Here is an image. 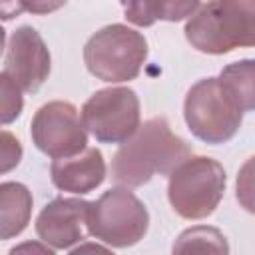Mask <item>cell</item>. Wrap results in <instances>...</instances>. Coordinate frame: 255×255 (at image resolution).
<instances>
[{"label": "cell", "mask_w": 255, "mask_h": 255, "mask_svg": "<svg viewBox=\"0 0 255 255\" xmlns=\"http://www.w3.org/2000/svg\"><path fill=\"white\" fill-rule=\"evenodd\" d=\"M22 251H38V253H48V255H52L56 249H54V247H50L48 243H44V245H40V243H22V245L14 247V249L10 251V255L22 253Z\"/></svg>", "instance_id": "obj_21"}, {"label": "cell", "mask_w": 255, "mask_h": 255, "mask_svg": "<svg viewBox=\"0 0 255 255\" xmlns=\"http://www.w3.org/2000/svg\"><path fill=\"white\" fill-rule=\"evenodd\" d=\"M189 155V145L171 131L165 118H149L120 145L110 173L118 185L139 187L153 175H169Z\"/></svg>", "instance_id": "obj_1"}, {"label": "cell", "mask_w": 255, "mask_h": 255, "mask_svg": "<svg viewBox=\"0 0 255 255\" xmlns=\"http://www.w3.org/2000/svg\"><path fill=\"white\" fill-rule=\"evenodd\" d=\"M32 143L48 157H70L88 147V129L78 108L54 100L44 104L30 124Z\"/></svg>", "instance_id": "obj_8"}, {"label": "cell", "mask_w": 255, "mask_h": 255, "mask_svg": "<svg viewBox=\"0 0 255 255\" xmlns=\"http://www.w3.org/2000/svg\"><path fill=\"white\" fill-rule=\"evenodd\" d=\"M110 249H112V247H108V245L102 247V245H98V243H96V245H94V243H92V245H82V243H80L78 247H72L70 253L76 255V253H84V251H110Z\"/></svg>", "instance_id": "obj_22"}, {"label": "cell", "mask_w": 255, "mask_h": 255, "mask_svg": "<svg viewBox=\"0 0 255 255\" xmlns=\"http://www.w3.org/2000/svg\"><path fill=\"white\" fill-rule=\"evenodd\" d=\"M82 120L96 141L124 143L141 126L139 98L126 86L98 90L82 106Z\"/></svg>", "instance_id": "obj_7"}, {"label": "cell", "mask_w": 255, "mask_h": 255, "mask_svg": "<svg viewBox=\"0 0 255 255\" xmlns=\"http://www.w3.org/2000/svg\"><path fill=\"white\" fill-rule=\"evenodd\" d=\"M90 201L80 197H56L48 201L36 217V233L42 243L56 251H70L88 233Z\"/></svg>", "instance_id": "obj_10"}, {"label": "cell", "mask_w": 255, "mask_h": 255, "mask_svg": "<svg viewBox=\"0 0 255 255\" xmlns=\"http://www.w3.org/2000/svg\"><path fill=\"white\" fill-rule=\"evenodd\" d=\"M173 253H183V251H215V253H227L229 245L225 241V235L217 227L209 225H195L185 229L177 241L171 247Z\"/></svg>", "instance_id": "obj_15"}, {"label": "cell", "mask_w": 255, "mask_h": 255, "mask_svg": "<svg viewBox=\"0 0 255 255\" xmlns=\"http://www.w3.org/2000/svg\"><path fill=\"white\" fill-rule=\"evenodd\" d=\"M0 157H2V173H8L10 169H14L20 159H22V145L16 139V135H12L8 129L2 131L0 135Z\"/></svg>", "instance_id": "obj_18"}, {"label": "cell", "mask_w": 255, "mask_h": 255, "mask_svg": "<svg viewBox=\"0 0 255 255\" xmlns=\"http://www.w3.org/2000/svg\"><path fill=\"white\" fill-rule=\"evenodd\" d=\"M0 92H2V112H0V118H2V124L8 126L12 124L20 114H22V108H24V100H22V88L8 76V74H0Z\"/></svg>", "instance_id": "obj_17"}, {"label": "cell", "mask_w": 255, "mask_h": 255, "mask_svg": "<svg viewBox=\"0 0 255 255\" xmlns=\"http://www.w3.org/2000/svg\"><path fill=\"white\" fill-rule=\"evenodd\" d=\"M147 60V40L126 24H110L92 34L84 46L88 72L110 84L135 80Z\"/></svg>", "instance_id": "obj_3"}, {"label": "cell", "mask_w": 255, "mask_h": 255, "mask_svg": "<svg viewBox=\"0 0 255 255\" xmlns=\"http://www.w3.org/2000/svg\"><path fill=\"white\" fill-rule=\"evenodd\" d=\"M235 199L239 205L255 215V155L245 159V163L239 167L235 177Z\"/></svg>", "instance_id": "obj_16"}, {"label": "cell", "mask_w": 255, "mask_h": 255, "mask_svg": "<svg viewBox=\"0 0 255 255\" xmlns=\"http://www.w3.org/2000/svg\"><path fill=\"white\" fill-rule=\"evenodd\" d=\"M50 177L60 191L86 195L106 179L104 155L98 147H86L76 155L58 157L50 165Z\"/></svg>", "instance_id": "obj_11"}, {"label": "cell", "mask_w": 255, "mask_h": 255, "mask_svg": "<svg viewBox=\"0 0 255 255\" xmlns=\"http://www.w3.org/2000/svg\"><path fill=\"white\" fill-rule=\"evenodd\" d=\"M66 2L68 0H20V6L24 12L44 16V14H52V12L60 10Z\"/></svg>", "instance_id": "obj_19"}, {"label": "cell", "mask_w": 255, "mask_h": 255, "mask_svg": "<svg viewBox=\"0 0 255 255\" xmlns=\"http://www.w3.org/2000/svg\"><path fill=\"white\" fill-rule=\"evenodd\" d=\"M183 32L191 48L211 56L255 48V0H209L187 18Z\"/></svg>", "instance_id": "obj_2"}, {"label": "cell", "mask_w": 255, "mask_h": 255, "mask_svg": "<svg viewBox=\"0 0 255 255\" xmlns=\"http://www.w3.org/2000/svg\"><path fill=\"white\" fill-rule=\"evenodd\" d=\"M128 22L149 28L157 20L181 22L195 14L201 0H120Z\"/></svg>", "instance_id": "obj_12"}, {"label": "cell", "mask_w": 255, "mask_h": 255, "mask_svg": "<svg viewBox=\"0 0 255 255\" xmlns=\"http://www.w3.org/2000/svg\"><path fill=\"white\" fill-rule=\"evenodd\" d=\"M32 193L20 181H4L0 185V237H18L30 223Z\"/></svg>", "instance_id": "obj_13"}, {"label": "cell", "mask_w": 255, "mask_h": 255, "mask_svg": "<svg viewBox=\"0 0 255 255\" xmlns=\"http://www.w3.org/2000/svg\"><path fill=\"white\" fill-rule=\"evenodd\" d=\"M147 227V207L126 185L112 187L96 201H90L88 233L112 249H126L139 243Z\"/></svg>", "instance_id": "obj_5"}, {"label": "cell", "mask_w": 255, "mask_h": 255, "mask_svg": "<svg viewBox=\"0 0 255 255\" xmlns=\"http://www.w3.org/2000/svg\"><path fill=\"white\" fill-rule=\"evenodd\" d=\"M50 50L32 26H18L8 42L4 56V74H8L26 94L38 92L50 76Z\"/></svg>", "instance_id": "obj_9"}, {"label": "cell", "mask_w": 255, "mask_h": 255, "mask_svg": "<svg viewBox=\"0 0 255 255\" xmlns=\"http://www.w3.org/2000/svg\"><path fill=\"white\" fill-rule=\"evenodd\" d=\"M0 12H2V20L8 22V20L20 16L24 10H22V6H20V0H2Z\"/></svg>", "instance_id": "obj_20"}, {"label": "cell", "mask_w": 255, "mask_h": 255, "mask_svg": "<svg viewBox=\"0 0 255 255\" xmlns=\"http://www.w3.org/2000/svg\"><path fill=\"white\" fill-rule=\"evenodd\" d=\"M167 199L173 211L183 219L209 217L225 193V169L217 159L189 155L169 175Z\"/></svg>", "instance_id": "obj_4"}, {"label": "cell", "mask_w": 255, "mask_h": 255, "mask_svg": "<svg viewBox=\"0 0 255 255\" xmlns=\"http://www.w3.org/2000/svg\"><path fill=\"white\" fill-rule=\"evenodd\" d=\"M183 118L187 129L199 141L219 145L239 131L243 110L231 100L219 78H203L187 90Z\"/></svg>", "instance_id": "obj_6"}, {"label": "cell", "mask_w": 255, "mask_h": 255, "mask_svg": "<svg viewBox=\"0 0 255 255\" xmlns=\"http://www.w3.org/2000/svg\"><path fill=\"white\" fill-rule=\"evenodd\" d=\"M219 82L243 112H255V58L227 64Z\"/></svg>", "instance_id": "obj_14"}]
</instances>
